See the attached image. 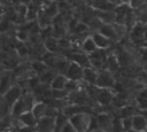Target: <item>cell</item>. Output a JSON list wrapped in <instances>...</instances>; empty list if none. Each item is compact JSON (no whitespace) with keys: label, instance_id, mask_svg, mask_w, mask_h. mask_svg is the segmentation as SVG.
I'll return each instance as SVG.
<instances>
[{"label":"cell","instance_id":"cell-1","mask_svg":"<svg viewBox=\"0 0 147 132\" xmlns=\"http://www.w3.org/2000/svg\"><path fill=\"white\" fill-rule=\"evenodd\" d=\"M91 117L92 116L86 112H80V114H76V115L69 117L68 119L77 132H87L88 125L91 122Z\"/></svg>","mask_w":147,"mask_h":132},{"label":"cell","instance_id":"cell-2","mask_svg":"<svg viewBox=\"0 0 147 132\" xmlns=\"http://www.w3.org/2000/svg\"><path fill=\"white\" fill-rule=\"evenodd\" d=\"M95 86L101 90H110L115 86V78L111 72L108 70H101L99 71V76L95 83Z\"/></svg>","mask_w":147,"mask_h":132},{"label":"cell","instance_id":"cell-3","mask_svg":"<svg viewBox=\"0 0 147 132\" xmlns=\"http://www.w3.org/2000/svg\"><path fill=\"white\" fill-rule=\"evenodd\" d=\"M83 73H84V68L83 67H80L79 64H77L75 62H70L64 76L68 78V80L79 83L80 80H83Z\"/></svg>","mask_w":147,"mask_h":132},{"label":"cell","instance_id":"cell-4","mask_svg":"<svg viewBox=\"0 0 147 132\" xmlns=\"http://www.w3.org/2000/svg\"><path fill=\"white\" fill-rule=\"evenodd\" d=\"M2 98H3V100H5L6 104H7V107H9V108L11 109L13 104H14L17 100H20V99L22 98V88H21L20 86H17V85H13V86L5 93V95H3Z\"/></svg>","mask_w":147,"mask_h":132},{"label":"cell","instance_id":"cell-5","mask_svg":"<svg viewBox=\"0 0 147 132\" xmlns=\"http://www.w3.org/2000/svg\"><path fill=\"white\" fill-rule=\"evenodd\" d=\"M67 59L70 61V62H75L77 64H79L80 67L83 68H87V67H91V63H90V57L88 55H86L85 53H70L67 55Z\"/></svg>","mask_w":147,"mask_h":132},{"label":"cell","instance_id":"cell-6","mask_svg":"<svg viewBox=\"0 0 147 132\" xmlns=\"http://www.w3.org/2000/svg\"><path fill=\"white\" fill-rule=\"evenodd\" d=\"M98 32H100L102 36H105L106 38H108V39L111 40L113 42L119 39V36H118V33H117V31H116L114 24H105V23H103V24L99 28Z\"/></svg>","mask_w":147,"mask_h":132},{"label":"cell","instance_id":"cell-7","mask_svg":"<svg viewBox=\"0 0 147 132\" xmlns=\"http://www.w3.org/2000/svg\"><path fill=\"white\" fill-rule=\"evenodd\" d=\"M37 129L39 132H54V126H55V118L46 116L41 119L38 121L37 123Z\"/></svg>","mask_w":147,"mask_h":132},{"label":"cell","instance_id":"cell-8","mask_svg":"<svg viewBox=\"0 0 147 132\" xmlns=\"http://www.w3.org/2000/svg\"><path fill=\"white\" fill-rule=\"evenodd\" d=\"M98 124H99V129L102 130L103 132H108L110 129H113V124H114V119L110 117L109 114L102 112L99 114L96 117Z\"/></svg>","mask_w":147,"mask_h":132},{"label":"cell","instance_id":"cell-9","mask_svg":"<svg viewBox=\"0 0 147 132\" xmlns=\"http://www.w3.org/2000/svg\"><path fill=\"white\" fill-rule=\"evenodd\" d=\"M131 121L133 132H145L147 130V119L141 114H136L131 118Z\"/></svg>","mask_w":147,"mask_h":132},{"label":"cell","instance_id":"cell-10","mask_svg":"<svg viewBox=\"0 0 147 132\" xmlns=\"http://www.w3.org/2000/svg\"><path fill=\"white\" fill-rule=\"evenodd\" d=\"M48 104L46 103V102H44V101H38V102H36L34 103V106H33V108H32V114L34 115V117L37 118V121H39V119H41V118H44V117H46L47 116V112H48Z\"/></svg>","mask_w":147,"mask_h":132},{"label":"cell","instance_id":"cell-11","mask_svg":"<svg viewBox=\"0 0 147 132\" xmlns=\"http://www.w3.org/2000/svg\"><path fill=\"white\" fill-rule=\"evenodd\" d=\"M92 38H93V40H94V42H95L98 49H101V51H105V49L109 48V47L111 46V44H113L111 40H109V39L106 38L105 36H102V34H101L100 32H98V31L92 34Z\"/></svg>","mask_w":147,"mask_h":132},{"label":"cell","instance_id":"cell-12","mask_svg":"<svg viewBox=\"0 0 147 132\" xmlns=\"http://www.w3.org/2000/svg\"><path fill=\"white\" fill-rule=\"evenodd\" d=\"M67 83H68V78L64 75L57 73L55 76V78L53 79L49 88L53 90V91H64L65 86H67Z\"/></svg>","mask_w":147,"mask_h":132},{"label":"cell","instance_id":"cell-13","mask_svg":"<svg viewBox=\"0 0 147 132\" xmlns=\"http://www.w3.org/2000/svg\"><path fill=\"white\" fill-rule=\"evenodd\" d=\"M95 100L101 104V106H108L113 100H114V95L110 92V90H99Z\"/></svg>","mask_w":147,"mask_h":132},{"label":"cell","instance_id":"cell-14","mask_svg":"<svg viewBox=\"0 0 147 132\" xmlns=\"http://www.w3.org/2000/svg\"><path fill=\"white\" fill-rule=\"evenodd\" d=\"M98 76H99V71L95 70L94 68L92 67H87V68H84V73H83V80L91 84V85H95L96 83V79H98Z\"/></svg>","mask_w":147,"mask_h":132},{"label":"cell","instance_id":"cell-15","mask_svg":"<svg viewBox=\"0 0 147 132\" xmlns=\"http://www.w3.org/2000/svg\"><path fill=\"white\" fill-rule=\"evenodd\" d=\"M44 48L47 51V53H51V54H54L56 53L59 49H60V46H59V39L54 36L52 37H47L44 41Z\"/></svg>","mask_w":147,"mask_h":132},{"label":"cell","instance_id":"cell-16","mask_svg":"<svg viewBox=\"0 0 147 132\" xmlns=\"http://www.w3.org/2000/svg\"><path fill=\"white\" fill-rule=\"evenodd\" d=\"M11 115L13 116H16V117H20L22 114H24L25 111H30L29 109H28V106H26V103H25V101H24V99H23V96L20 99V100H17L14 104H13V107H11Z\"/></svg>","mask_w":147,"mask_h":132},{"label":"cell","instance_id":"cell-17","mask_svg":"<svg viewBox=\"0 0 147 132\" xmlns=\"http://www.w3.org/2000/svg\"><path fill=\"white\" fill-rule=\"evenodd\" d=\"M10 80H11V73L6 71L0 76V95L3 96L5 93L13 86L10 85Z\"/></svg>","mask_w":147,"mask_h":132},{"label":"cell","instance_id":"cell-18","mask_svg":"<svg viewBox=\"0 0 147 132\" xmlns=\"http://www.w3.org/2000/svg\"><path fill=\"white\" fill-rule=\"evenodd\" d=\"M80 47H82V51H83L86 55H91V54H93L94 52L98 51V47H96V45H95V42H94L92 36L85 38L84 41L82 42V46H80Z\"/></svg>","mask_w":147,"mask_h":132},{"label":"cell","instance_id":"cell-19","mask_svg":"<svg viewBox=\"0 0 147 132\" xmlns=\"http://www.w3.org/2000/svg\"><path fill=\"white\" fill-rule=\"evenodd\" d=\"M131 37L136 41L144 40L145 39V24L138 22L132 29H131Z\"/></svg>","mask_w":147,"mask_h":132},{"label":"cell","instance_id":"cell-20","mask_svg":"<svg viewBox=\"0 0 147 132\" xmlns=\"http://www.w3.org/2000/svg\"><path fill=\"white\" fill-rule=\"evenodd\" d=\"M57 73H54V70H51V69H48L47 71H45L44 73H41L39 77H38V79H39V83L41 84V85H44V86H51V84H52V81H53V79L55 78V76H56Z\"/></svg>","mask_w":147,"mask_h":132},{"label":"cell","instance_id":"cell-21","mask_svg":"<svg viewBox=\"0 0 147 132\" xmlns=\"http://www.w3.org/2000/svg\"><path fill=\"white\" fill-rule=\"evenodd\" d=\"M20 121L25 125V126H34L37 125L38 121L34 117V115L32 114V111H25L24 114H22L20 117Z\"/></svg>","mask_w":147,"mask_h":132},{"label":"cell","instance_id":"cell-22","mask_svg":"<svg viewBox=\"0 0 147 132\" xmlns=\"http://www.w3.org/2000/svg\"><path fill=\"white\" fill-rule=\"evenodd\" d=\"M106 64H107V70L109 71V72H115L118 68H119V60H118V57L117 56H115V55H110V56H108L107 57V62H106Z\"/></svg>","mask_w":147,"mask_h":132},{"label":"cell","instance_id":"cell-23","mask_svg":"<svg viewBox=\"0 0 147 132\" xmlns=\"http://www.w3.org/2000/svg\"><path fill=\"white\" fill-rule=\"evenodd\" d=\"M67 122H68L67 116H65L64 114L59 112V114H57V116L55 117V126H54V132H60Z\"/></svg>","mask_w":147,"mask_h":132},{"label":"cell","instance_id":"cell-24","mask_svg":"<svg viewBox=\"0 0 147 132\" xmlns=\"http://www.w3.org/2000/svg\"><path fill=\"white\" fill-rule=\"evenodd\" d=\"M31 67H32L33 71L37 72L39 76H40L41 73H44L45 71L48 70V67H47L42 61H33L32 64H31Z\"/></svg>","mask_w":147,"mask_h":132},{"label":"cell","instance_id":"cell-25","mask_svg":"<svg viewBox=\"0 0 147 132\" xmlns=\"http://www.w3.org/2000/svg\"><path fill=\"white\" fill-rule=\"evenodd\" d=\"M59 46H60L61 49L67 51V49H70L71 44H70V41L68 39H64V38L61 37V38H59Z\"/></svg>","mask_w":147,"mask_h":132},{"label":"cell","instance_id":"cell-26","mask_svg":"<svg viewBox=\"0 0 147 132\" xmlns=\"http://www.w3.org/2000/svg\"><path fill=\"white\" fill-rule=\"evenodd\" d=\"M88 30V26L85 24V23H78L76 26H75V31L78 32V33H83V32H86Z\"/></svg>","mask_w":147,"mask_h":132},{"label":"cell","instance_id":"cell-27","mask_svg":"<svg viewBox=\"0 0 147 132\" xmlns=\"http://www.w3.org/2000/svg\"><path fill=\"white\" fill-rule=\"evenodd\" d=\"M16 36H17V39H20L21 41H25V40H28V38H29V33H28V31H25V30H20Z\"/></svg>","mask_w":147,"mask_h":132},{"label":"cell","instance_id":"cell-28","mask_svg":"<svg viewBox=\"0 0 147 132\" xmlns=\"http://www.w3.org/2000/svg\"><path fill=\"white\" fill-rule=\"evenodd\" d=\"M60 132H77V131L75 130V127L71 125V123H70L69 119H68V122L64 124V126L62 127V130H61Z\"/></svg>","mask_w":147,"mask_h":132},{"label":"cell","instance_id":"cell-29","mask_svg":"<svg viewBox=\"0 0 147 132\" xmlns=\"http://www.w3.org/2000/svg\"><path fill=\"white\" fill-rule=\"evenodd\" d=\"M140 98H142L144 101H147V88L144 90V91H141V93H140Z\"/></svg>","mask_w":147,"mask_h":132},{"label":"cell","instance_id":"cell-30","mask_svg":"<svg viewBox=\"0 0 147 132\" xmlns=\"http://www.w3.org/2000/svg\"><path fill=\"white\" fill-rule=\"evenodd\" d=\"M145 39L147 40V24H145Z\"/></svg>","mask_w":147,"mask_h":132},{"label":"cell","instance_id":"cell-31","mask_svg":"<svg viewBox=\"0 0 147 132\" xmlns=\"http://www.w3.org/2000/svg\"><path fill=\"white\" fill-rule=\"evenodd\" d=\"M91 132H103L102 130H96V131H91Z\"/></svg>","mask_w":147,"mask_h":132}]
</instances>
